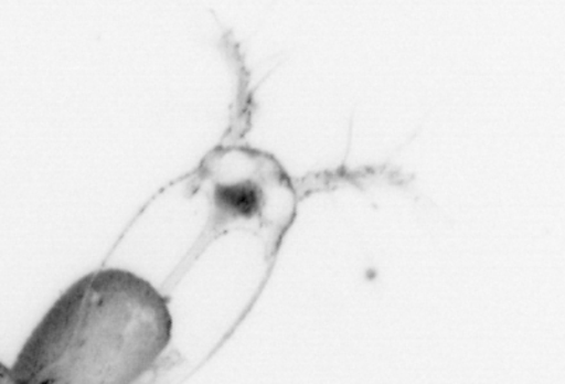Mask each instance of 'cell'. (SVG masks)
Returning a JSON list of instances; mask_svg holds the SVG:
<instances>
[{
  "mask_svg": "<svg viewBox=\"0 0 565 384\" xmlns=\"http://www.w3.org/2000/svg\"><path fill=\"white\" fill-rule=\"evenodd\" d=\"M172 338L168 301L122 269L76 280L35 327L9 375L19 384H128Z\"/></svg>",
  "mask_w": 565,
  "mask_h": 384,
  "instance_id": "cell-1",
  "label": "cell"
},
{
  "mask_svg": "<svg viewBox=\"0 0 565 384\" xmlns=\"http://www.w3.org/2000/svg\"><path fill=\"white\" fill-rule=\"evenodd\" d=\"M215 233L246 228L275 244L295 213V191L274 158L234 148L214 153L203 168Z\"/></svg>",
  "mask_w": 565,
  "mask_h": 384,
  "instance_id": "cell-2",
  "label": "cell"
}]
</instances>
